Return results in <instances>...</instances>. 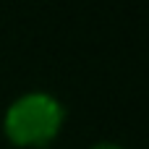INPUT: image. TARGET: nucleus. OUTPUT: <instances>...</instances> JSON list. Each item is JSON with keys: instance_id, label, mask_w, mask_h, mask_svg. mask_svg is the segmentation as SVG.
I'll list each match as a JSON object with an SVG mask.
<instances>
[{"instance_id": "obj_1", "label": "nucleus", "mask_w": 149, "mask_h": 149, "mask_svg": "<svg viewBox=\"0 0 149 149\" xmlns=\"http://www.w3.org/2000/svg\"><path fill=\"white\" fill-rule=\"evenodd\" d=\"M65 120V107L47 92H26L10 102L3 118L5 136L18 147H45Z\"/></svg>"}, {"instance_id": "obj_2", "label": "nucleus", "mask_w": 149, "mask_h": 149, "mask_svg": "<svg viewBox=\"0 0 149 149\" xmlns=\"http://www.w3.org/2000/svg\"><path fill=\"white\" fill-rule=\"evenodd\" d=\"M89 149H123L120 144H113V141H100V144H94V147Z\"/></svg>"}]
</instances>
